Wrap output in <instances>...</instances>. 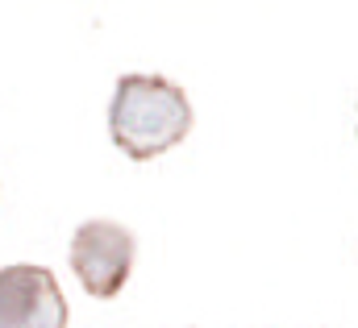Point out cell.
Instances as JSON below:
<instances>
[{
  "instance_id": "obj_1",
  "label": "cell",
  "mask_w": 358,
  "mask_h": 328,
  "mask_svg": "<svg viewBox=\"0 0 358 328\" xmlns=\"http://www.w3.org/2000/svg\"><path fill=\"white\" fill-rule=\"evenodd\" d=\"M108 133L134 163H150L192 133V100L176 80L121 75L108 104Z\"/></svg>"
},
{
  "instance_id": "obj_2",
  "label": "cell",
  "mask_w": 358,
  "mask_h": 328,
  "mask_svg": "<svg viewBox=\"0 0 358 328\" xmlns=\"http://www.w3.org/2000/svg\"><path fill=\"white\" fill-rule=\"evenodd\" d=\"M134 253H138V237L117 221H84L71 233V270L80 287L96 299L121 295L134 270Z\"/></svg>"
},
{
  "instance_id": "obj_3",
  "label": "cell",
  "mask_w": 358,
  "mask_h": 328,
  "mask_svg": "<svg viewBox=\"0 0 358 328\" xmlns=\"http://www.w3.org/2000/svg\"><path fill=\"white\" fill-rule=\"evenodd\" d=\"M0 328H67V299L46 266H0Z\"/></svg>"
}]
</instances>
